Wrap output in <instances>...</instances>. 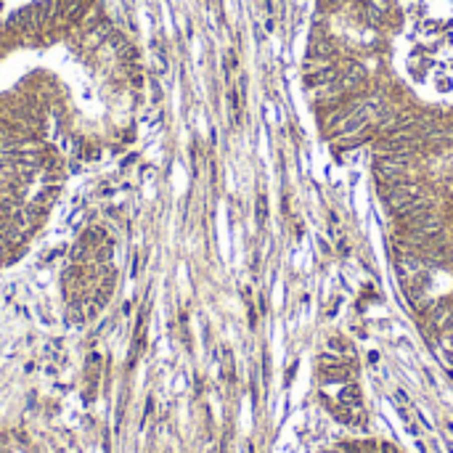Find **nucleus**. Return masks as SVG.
Segmentation results:
<instances>
[{"instance_id":"f257e3e1","label":"nucleus","mask_w":453,"mask_h":453,"mask_svg":"<svg viewBox=\"0 0 453 453\" xmlns=\"http://www.w3.org/2000/svg\"><path fill=\"white\" fill-rule=\"evenodd\" d=\"M339 400L345 403V405H353V408H355V405H360V390H358L355 384H347L345 390H342Z\"/></svg>"}]
</instances>
